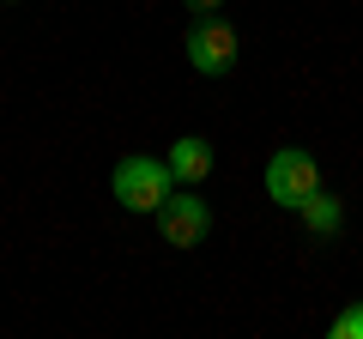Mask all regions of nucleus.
<instances>
[{
	"instance_id": "1",
	"label": "nucleus",
	"mask_w": 363,
	"mask_h": 339,
	"mask_svg": "<svg viewBox=\"0 0 363 339\" xmlns=\"http://www.w3.org/2000/svg\"><path fill=\"white\" fill-rule=\"evenodd\" d=\"M109 188H116V200L128 212H157L169 194H176V170H169V157H145V152H128L116 164V176H109Z\"/></svg>"
},
{
	"instance_id": "2",
	"label": "nucleus",
	"mask_w": 363,
	"mask_h": 339,
	"mask_svg": "<svg viewBox=\"0 0 363 339\" xmlns=\"http://www.w3.org/2000/svg\"><path fill=\"white\" fill-rule=\"evenodd\" d=\"M321 188V164H315L309 152H297V145H285V152L267 157V194L279 200L285 212H297L303 200Z\"/></svg>"
},
{
	"instance_id": "3",
	"label": "nucleus",
	"mask_w": 363,
	"mask_h": 339,
	"mask_svg": "<svg viewBox=\"0 0 363 339\" xmlns=\"http://www.w3.org/2000/svg\"><path fill=\"white\" fill-rule=\"evenodd\" d=\"M188 67H194L200 79H224L236 67V30L224 25L218 13H206L194 30H188Z\"/></svg>"
},
{
	"instance_id": "4",
	"label": "nucleus",
	"mask_w": 363,
	"mask_h": 339,
	"mask_svg": "<svg viewBox=\"0 0 363 339\" xmlns=\"http://www.w3.org/2000/svg\"><path fill=\"white\" fill-rule=\"evenodd\" d=\"M157 218H164V243L169 248H200L212 230V212L200 194H169L164 206H157Z\"/></svg>"
},
{
	"instance_id": "5",
	"label": "nucleus",
	"mask_w": 363,
	"mask_h": 339,
	"mask_svg": "<svg viewBox=\"0 0 363 339\" xmlns=\"http://www.w3.org/2000/svg\"><path fill=\"white\" fill-rule=\"evenodd\" d=\"M169 170H176L182 188H200L212 176V145L200 140V133H182V140L169 145Z\"/></svg>"
},
{
	"instance_id": "6",
	"label": "nucleus",
	"mask_w": 363,
	"mask_h": 339,
	"mask_svg": "<svg viewBox=\"0 0 363 339\" xmlns=\"http://www.w3.org/2000/svg\"><path fill=\"white\" fill-rule=\"evenodd\" d=\"M297 212H303V224H309L315 236H339V200H333V194H321V188H315Z\"/></svg>"
},
{
	"instance_id": "7",
	"label": "nucleus",
	"mask_w": 363,
	"mask_h": 339,
	"mask_svg": "<svg viewBox=\"0 0 363 339\" xmlns=\"http://www.w3.org/2000/svg\"><path fill=\"white\" fill-rule=\"evenodd\" d=\"M333 339H363V303H345L333 315Z\"/></svg>"
},
{
	"instance_id": "8",
	"label": "nucleus",
	"mask_w": 363,
	"mask_h": 339,
	"mask_svg": "<svg viewBox=\"0 0 363 339\" xmlns=\"http://www.w3.org/2000/svg\"><path fill=\"white\" fill-rule=\"evenodd\" d=\"M218 6H224V0H188V13H200V18H206V13H218Z\"/></svg>"
}]
</instances>
